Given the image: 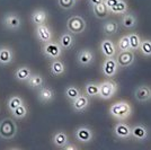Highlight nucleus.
<instances>
[{"mask_svg":"<svg viewBox=\"0 0 151 150\" xmlns=\"http://www.w3.org/2000/svg\"><path fill=\"white\" fill-rule=\"evenodd\" d=\"M64 150H78L79 149V146H77L76 144H67V146L63 148Z\"/></svg>","mask_w":151,"mask_h":150,"instance_id":"4c0bfd02","label":"nucleus"},{"mask_svg":"<svg viewBox=\"0 0 151 150\" xmlns=\"http://www.w3.org/2000/svg\"><path fill=\"white\" fill-rule=\"evenodd\" d=\"M90 105V100L89 97L86 94H81L78 98H76L73 102H71V106L72 110L76 113H82L85 112Z\"/></svg>","mask_w":151,"mask_h":150,"instance_id":"2eb2a0df","label":"nucleus"},{"mask_svg":"<svg viewBox=\"0 0 151 150\" xmlns=\"http://www.w3.org/2000/svg\"><path fill=\"white\" fill-rule=\"evenodd\" d=\"M77 62L81 67H90L95 62V53L90 49H81L77 54Z\"/></svg>","mask_w":151,"mask_h":150,"instance_id":"ddd939ff","label":"nucleus"},{"mask_svg":"<svg viewBox=\"0 0 151 150\" xmlns=\"http://www.w3.org/2000/svg\"><path fill=\"white\" fill-rule=\"evenodd\" d=\"M109 115L117 121H125L132 116V106L126 100H117L109 106Z\"/></svg>","mask_w":151,"mask_h":150,"instance_id":"f257e3e1","label":"nucleus"},{"mask_svg":"<svg viewBox=\"0 0 151 150\" xmlns=\"http://www.w3.org/2000/svg\"><path fill=\"white\" fill-rule=\"evenodd\" d=\"M134 52L131 50L129 51H120L119 53H116L115 60L119 64V68H127L131 67L134 63Z\"/></svg>","mask_w":151,"mask_h":150,"instance_id":"1a4fd4ad","label":"nucleus"},{"mask_svg":"<svg viewBox=\"0 0 151 150\" xmlns=\"http://www.w3.org/2000/svg\"><path fill=\"white\" fill-rule=\"evenodd\" d=\"M2 25L8 31L16 32L22 28L23 20L19 17L18 14L9 12V13L5 14V16L2 17Z\"/></svg>","mask_w":151,"mask_h":150,"instance_id":"423d86ee","label":"nucleus"},{"mask_svg":"<svg viewBox=\"0 0 151 150\" xmlns=\"http://www.w3.org/2000/svg\"><path fill=\"white\" fill-rule=\"evenodd\" d=\"M77 0H58V6L63 10H71L75 8Z\"/></svg>","mask_w":151,"mask_h":150,"instance_id":"c9c22d12","label":"nucleus"},{"mask_svg":"<svg viewBox=\"0 0 151 150\" xmlns=\"http://www.w3.org/2000/svg\"><path fill=\"white\" fill-rule=\"evenodd\" d=\"M85 94L87 95L88 97H98L99 95V84L96 82H88L85 86Z\"/></svg>","mask_w":151,"mask_h":150,"instance_id":"c756f323","label":"nucleus"},{"mask_svg":"<svg viewBox=\"0 0 151 150\" xmlns=\"http://www.w3.org/2000/svg\"><path fill=\"white\" fill-rule=\"evenodd\" d=\"M13 118L16 120H24L28 115V106L26 105L25 103L22 104L20 106H18L16 110H14L13 112Z\"/></svg>","mask_w":151,"mask_h":150,"instance_id":"473e14b6","label":"nucleus"},{"mask_svg":"<svg viewBox=\"0 0 151 150\" xmlns=\"http://www.w3.org/2000/svg\"><path fill=\"white\" fill-rule=\"evenodd\" d=\"M119 28H120V25L116 20L114 19H109V20H106L104 24H103V32L106 34V35H114L119 32Z\"/></svg>","mask_w":151,"mask_h":150,"instance_id":"bb28decb","label":"nucleus"},{"mask_svg":"<svg viewBox=\"0 0 151 150\" xmlns=\"http://www.w3.org/2000/svg\"><path fill=\"white\" fill-rule=\"evenodd\" d=\"M134 97L138 102H141V103L151 100V88L145 85L139 86L134 90Z\"/></svg>","mask_w":151,"mask_h":150,"instance_id":"aec40b11","label":"nucleus"},{"mask_svg":"<svg viewBox=\"0 0 151 150\" xmlns=\"http://www.w3.org/2000/svg\"><path fill=\"white\" fill-rule=\"evenodd\" d=\"M119 71V64L115 58H105L101 63V72L106 78H114Z\"/></svg>","mask_w":151,"mask_h":150,"instance_id":"6e6552de","label":"nucleus"},{"mask_svg":"<svg viewBox=\"0 0 151 150\" xmlns=\"http://www.w3.org/2000/svg\"><path fill=\"white\" fill-rule=\"evenodd\" d=\"M129 7H127V2L125 0H120L114 7L109 9V13L114 14V15H124L127 13Z\"/></svg>","mask_w":151,"mask_h":150,"instance_id":"c85d7f7f","label":"nucleus"},{"mask_svg":"<svg viewBox=\"0 0 151 150\" xmlns=\"http://www.w3.org/2000/svg\"><path fill=\"white\" fill-rule=\"evenodd\" d=\"M69 142V136L63 130H59L52 136V144H54V147L58 149H63Z\"/></svg>","mask_w":151,"mask_h":150,"instance_id":"dca6fc26","label":"nucleus"},{"mask_svg":"<svg viewBox=\"0 0 151 150\" xmlns=\"http://www.w3.org/2000/svg\"><path fill=\"white\" fill-rule=\"evenodd\" d=\"M59 44L61 45L63 50H71L75 45V38H73V34L70 33L69 31L68 32H64L60 35V38L58 40Z\"/></svg>","mask_w":151,"mask_h":150,"instance_id":"412c9836","label":"nucleus"},{"mask_svg":"<svg viewBox=\"0 0 151 150\" xmlns=\"http://www.w3.org/2000/svg\"><path fill=\"white\" fill-rule=\"evenodd\" d=\"M119 1H120V0H104V4L106 5L108 9H111V8L115 6V5H116Z\"/></svg>","mask_w":151,"mask_h":150,"instance_id":"e433bc0d","label":"nucleus"},{"mask_svg":"<svg viewBox=\"0 0 151 150\" xmlns=\"http://www.w3.org/2000/svg\"><path fill=\"white\" fill-rule=\"evenodd\" d=\"M44 82H45L44 77L41 75V74H33L26 84L32 89H38V88L44 86Z\"/></svg>","mask_w":151,"mask_h":150,"instance_id":"a878e982","label":"nucleus"},{"mask_svg":"<svg viewBox=\"0 0 151 150\" xmlns=\"http://www.w3.org/2000/svg\"><path fill=\"white\" fill-rule=\"evenodd\" d=\"M117 50L119 51H129L130 50V40L129 35H123L122 38H119L117 42Z\"/></svg>","mask_w":151,"mask_h":150,"instance_id":"f704fd0d","label":"nucleus"},{"mask_svg":"<svg viewBox=\"0 0 151 150\" xmlns=\"http://www.w3.org/2000/svg\"><path fill=\"white\" fill-rule=\"evenodd\" d=\"M129 40H130V50L133 51V52L139 51L140 45H141V41H142L141 36L138 33H130L129 34Z\"/></svg>","mask_w":151,"mask_h":150,"instance_id":"2f4dec72","label":"nucleus"},{"mask_svg":"<svg viewBox=\"0 0 151 150\" xmlns=\"http://www.w3.org/2000/svg\"><path fill=\"white\" fill-rule=\"evenodd\" d=\"M114 136L120 139V140H127L132 138V132H131V126L124 123L123 121H119V123L114 125Z\"/></svg>","mask_w":151,"mask_h":150,"instance_id":"f8f14e48","label":"nucleus"},{"mask_svg":"<svg viewBox=\"0 0 151 150\" xmlns=\"http://www.w3.org/2000/svg\"><path fill=\"white\" fill-rule=\"evenodd\" d=\"M54 97H55V93L51 87H44L43 86V87L38 88L37 98L41 103H43V104L51 103L52 100H54Z\"/></svg>","mask_w":151,"mask_h":150,"instance_id":"a211bd4d","label":"nucleus"},{"mask_svg":"<svg viewBox=\"0 0 151 150\" xmlns=\"http://www.w3.org/2000/svg\"><path fill=\"white\" fill-rule=\"evenodd\" d=\"M131 132H132L133 139H135L137 141H140V142H145L149 137L148 129L142 124L134 125L133 128H131Z\"/></svg>","mask_w":151,"mask_h":150,"instance_id":"6ab92c4d","label":"nucleus"},{"mask_svg":"<svg viewBox=\"0 0 151 150\" xmlns=\"http://www.w3.org/2000/svg\"><path fill=\"white\" fill-rule=\"evenodd\" d=\"M140 53L143 56L150 58L151 56V40L150 38H145L141 41V45H140Z\"/></svg>","mask_w":151,"mask_h":150,"instance_id":"72a5a7b5","label":"nucleus"},{"mask_svg":"<svg viewBox=\"0 0 151 150\" xmlns=\"http://www.w3.org/2000/svg\"><path fill=\"white\" fill-rule=\"evenodd\" d=\"M87 27L86 24V20L82 18L81 16L79 15H75V16H71L68 20H67V30L72 33L73 35H79L85 32Z\"/></svg>","mask_w":151,"mask_h":150,"instance_id":"39448f33","label":"nucleus"},{"mask_svg":"<svg viewBox=\"0 0 151 150\" xmlns=\"http://www.w3.org/2000/svg\"><path fill=\"white\" fill-rule=\"evenodd\" d=\"M47 20V13L45 12L44 9H35L31 15V22L33 25L37 26L45 24Z\"/></svg>","mask_w":151,"mask_h":150,"instance_id":"5701e85b","label":"nucleus"},{"mask_svg":"<svg viewBox=\"0 0 151 150\" xmlns=\"http://www.w3.org/2000/svg\"><path fill=\"white\" fill-rule=\"evenodd\" d=\"M64 95H65V97H67L70 102H73L76 98H78V97L81 95V90L77 87V86L71 85V86H68V87L65 88Z\"/></svg>","mask_w":151,"mask_h":150,"instance_id":"7c9ffc66","label":"nucleus"},{"mask_svg":"<svg viewBox=\"0 0 151 150\" xmlns=\"http://www.w3.org/2000/svg\"><path fill=\"white\" fill-rule=\"evenodd\" d=\"M24 103H25V100H24V98L22 96H19V95H13V96H10L8 98V100H7V108H8L9 112L12 113L14 110H16L17 107L20 106Z\"/></svg>","mask_w":151,"mask_h":150,"instance_id":"cd10ccee","label":"nucleus"},{"mask_svg":"<svg viewBox=\"0 0 151 150\" xmlns=\"http://www.w3.org/2000/svg\"><path fill=\"white\" fill-rule=\"evenodd\" d=\"M88 2L90 6H96V5L104 4V0H88Z\"/></svg>","mask_w":151,"mask_h":150,"instance_id":"58836bf2","label":"nucleus"},{"mask_svg":"<svg viewBox=\"0 0 151 150\" xmlns=\"http://www.w3.org/2000/svg\"><path fill=\"white\" fill-rule=\"evenodd\" d=\"M73 137L80 144H90L94 139V132L89 126L82 125L76 129L73 132Z\"/></svg>","mask_w":151,"mask_h":150,"instance_id":"0eeeda50","label":"nucleus"},{"mask_svg":"<svg viewBox=\"0 0 151 150\" xmlns=\"http://www.w3.org/2000/svg\"><path fill=\"white\" fill-rule=\"evenodd\" d=\"M50 72L54 77H61L65 74V64L60 59L52 60L50 62Z\"/></svg>","mask_w":151,"mask_h":150,"instance_id":"4be33fe9","label":"nucleus"},{"mask_svg":"<svg viewBox=\"0 0 151 150\" xmlns=\"http://www.w3.org/2000/svg\"><path fill=\"white\" fill-rule=\"evenodd\" d=\"M17 136V124L13 119L6 118L0 121V138L4 140H13Z\"/></svg>","mask_w":151,"mask_h":150,"instance_id":"f03ea898","label":"nucleus"},{"mask_svg":"<svg viewBox=\"0 0 151 150\" xmlns=\"http://www.w3.org/2000/svg\"><path fill=\"white\" fill-rule=\"evenodd\" d=\"M116 92H117V84L112 78H108L99 84L98 97H101V100H111L115 96Z\"/></svg>","mask_w":151,"mask_h":150,"instance_id":"20e7f679","label":"nucleus"},{"mask_svg":"<svg viewBox=\"0 0 151 150\" xmlns=\"http://www.w3.org/2000/svg\"><path fill=\"white\" fill-rule=\"evenodd\" d=\"M101 54L105 58H115L116 53H117V48L114 44V42L111 38H104L101 42Z\"/></svg>","mask_w":151,"mask_h":150,"instance_id":"4468645a","label":"nucleus"},{"mask_svg":"<svg viewBox=\"0 0 151 150\" xmlns=\"http://www.w3.org/2000/svg\"><path fill=\"white\" fill-rule=\"evenodd\" d=\"M137 24H138V19L133 14L126 13L121 18V25L125 30H132L137 26Z\"/></svg>","mask_w":151,"mask_h":150,"instance_id":"b1692460","label":"nucleus"},{"mask_svg":"<svg viewBox=\"0 0 151 150\" xmlns=\"http://www.w3.org/2000/svg\"><path fill=\"white\" fill-rule=\"evenodd\" d=\"M35 35L37 38L38 42L41 43H46L53 40V33L52 30L50 28V26L46 24H42V25L35 26Z\"/></svg>","mask_w":151,"mask_h":150,"instance_id":"9b49d317","label":"nucleus"},{"mask_svg":"<svg viewBox=\"0 0 151 150\" xmlns=\"http://www.w3.org/2000/svg\"><path fill=\"white\" fill-rule=\"evenodd\" d=\"M91 12L94 14V16L97 19H106L109 16V9L107 8L105 4H101V5H96V6H91Z\"/></svg>","mask_w":151,"mask_h":150,"instance_id":"393cba45","label":"nucleus"},{"mask_svg":"<svg viewBox=\"0 0 151 150\" xmlns=\"http://www.w3.org/2000/svg\"><path fill=\"white\" fill-rule=\"evenodd\" d=\"M42 54L47 59V60H55V59H60L62 56L63 49L61 45L59 44L58 41H50L46 43L42 44Z\"/></svg>","mask_w":151,"mask_h":150,"instance_id":"7ed1b4c3","label":"nucleus"},{"mask_svg":"<svg viewBox=\"0 0 151 150\" xmlns=\"http://www.w3.org/2000/svg\"><path fill=\"white\" fill-rule=\"evenodd\" d=\"M15 61V51L9 45H0V66H10Z\"/></svg>","mask_w":151,"mask_h":150,"instance_id":"9d476101","label":"nucleus"},{"mask_svg":"<svg viewBox=\"0 0 151 150\" xmlns=\"http://www.w3.org/2000/svg\"><path fill=\"white\" fill-rule=\"evenodd\" d=\"M33 75V71L28 66H20L14 71V78L19 82H27Z\"/></svg>","mask_w":151,"mask_h":150,"instance_id":"f3484780","label":"nucleus"}]
</instances>
